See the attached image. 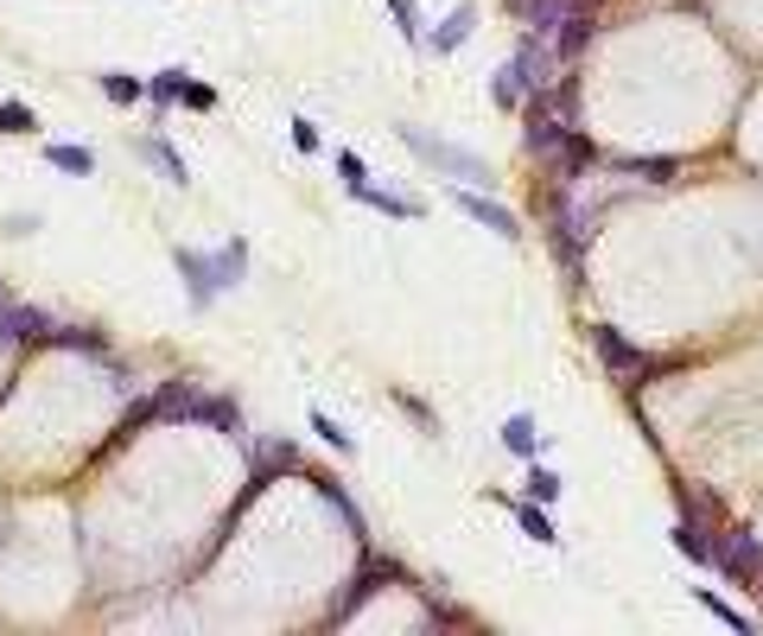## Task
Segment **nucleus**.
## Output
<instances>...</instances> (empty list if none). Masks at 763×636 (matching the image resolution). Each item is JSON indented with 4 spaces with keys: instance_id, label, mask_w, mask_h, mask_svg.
<instances>
[{
    "instance_id": "nucleus-1",
    "label": "nucleus",
    "mask_w": 763,
    "mask_h": 636,
    "mask_svg": "<svg viewBox=\"0 0 763 636\" xmlns=\"http://www.w3.org/2000/svg\"><path fill=\"white\" fill-rule=\"evenodd\" d=\"M535 38L553 45V58H580L592 45V0H515Z\"/></svg>"
},
{
    "instance_id": "nucleus-2",
    "label": "nucleus",
    "mask_w": 763,
    "mask_h": 636,
    "mask_svg": "<svg viewBox=\"0 0 763 636\" xmlns=\"http://www.w3.org/2000/svg\"><path fill=\"white\" fill-rule=\"evenodd\" d=\"M395 134H401V141H407L414 153H420V159H427L433 172L458 179V185H484V191H490V166H484V153L452 147V141H433V134H427V128H414V121H401Z\"/></svg>"
},
{
    "instance_id": "nucleus-3",
    "label": "nucleus",
    "mask_w": 763,
    "mask_h": 636,
    "mask_svg": "<svg viewBox=\"0 0 763 636\" xmlns=\"http://www.w3.org/2000/svg\"><path fill=\"white\" fill-rule=\"evenodd\" d=\"M592 350H598V363L618 375V382H630V388H636V382H649V375H661V370H675L668 357H649V350H636V344H630L618 325H592Z\"/></svg>"
},
{
    "instance_id": "nucleus-4",
    "label": "nucleus",
    "mask_w": 763,
    "mask_h": 636,
    "mask_svg": "<svg viewBox=\"0 0 763 636\" xmlns=\"http://www.w3.org/2000/svg\"><path fill=\"white\" fill-rule=\"evenodd\" d=\"M503 71L515 76V89H522V96H541V89H553V45H547V38H541V45H535V38H522Z\"/></svg>"
},
{
    "instance_id": "nucleus-5",
    "label": "nucleus",
    "mask_w": 763,
    "mask_h": 636,
    "mask_svg": "<svg viewBox=\"0 0 763 636\" xmlns=\"http://www.w3.org/2000/svg\"><path fill=\"white\" fill-rule=\"evenodd\" d=\"M172 267L184 274V293H191V305L204 312V305L223 293V280H217V255H198V249H172Z\"/></svg>"
},
{
    "instance_id": "nucleus-6",
    "label": "nucleus",
    "mask_w": 763,
    "mask_h": 636,
    "mask_svg": "<svg viewBox=\"0 0 763 636\" xmlns=\"http://www.w3.org/2000/svg\"><path fill=\"white\" fill-rule=\"evenodd\" d=\"M719 566H726L738 586H758V579H763V541L751 535V528H738L726 548H719Z\"/></svg>"
},
{
    "instance_id": "nucleus-7",
    "label": "nucleus",
    "mask_w": 763,
    "mask_h": 636,
    "mask_svg": "<svg viewBox=\"0 0 763 636\" xmlns=\"http://www.w3.org/2000/svg\"><path fill=\"white\" fill-rule=\"evenodd\" d=\"M458 211L465 217H477L484 229H497V236H509V242H522V224H515V211H503V204H490L477 185H458Z\"/></svg>"
},
{
    "instance_id": "nucleus-8",
    "label": "nucleus",
    "mask_w": 763,
    "mask_h": 636,
    "mask_svg": "<svg viewBox=\"0 0 763 636\" xmlns=\"http://www.w3.org/2000/svg\"><path fill=\"white\" fill-rule=\"evenodd\" d=\"M0 337H20V344L51 337V319H45L38 305H7V300H0Z\"/></svg>"
},
{
    "instance_id": "nucleus-9",
    "label": "nucleus",
    "mask_w": 763,
    "mask_h": 636,
    "mask_svg": "<svg viewBox=\"0 0 763 636\" xmlns=\"http://www.w3.org/2000/svg\"><path fill=\"white\" fill-rule=\"evenodd\" d=\"M472 26H477V7H472V0H465V7H452V13H445V26L433 33V51H439V58H445V51H458V45L472 38Z\"/></svg>"
},
{
    "instance_id": "nucleus-10",
    "label": "nucleus",
    "mask_w": 763,
    "mask_h": 636,
    "mask_svg": "<svg viewBox=\"0 0 763 636\" xmlns=\"http://www.w3.org/2000/svg\"><path fill=\"white\" fill-rule=\"evenodd\" d=\"M668 541H675V554H688V561H713V541H706V523H700V516H681V523L668 528Z\"/></svg>"
},
{
    "instance_id": "nucleus-11",
    "label": "nucleus",
    "mask_w": 763,
    "mask_h": 636,
    "mask_svg": "<svg viewBox=\"0 0 763 636\" xmlns=\"http://www.w3.org/2000/svg\"><path fill=\"white\" fill-rule=\"evenodd\" d=\"M45 159H51L58 172H71V179H90V172H96V153H90V147H71V141L45 147Z\"/></svg>"
},
{
    "instance_id": "nucleus-12",
    "label": "nucleus",
    "mask_w": 763,
    "mask_h": 636,
    "mask_svg": "<svg viewBox=\"0 0 763 636\" xmlns=\"http://www.w3.org/2000/svg\"><path fill=\"white\" fill-rule=\"evenodd\" d=\"M503 446L522 452V458H535V452H541V427H535V413H515V420H509V427H503Z\"/></svg>"
},
{
    "instance_id": "nucleus-13",
    "label": "nucleus",
    "mask_w": 763,
    "mask_h": 636,
    "mask_svg": "<svg viewBox=\"0 0 763 636\" xmlns=\"http://www.w3.org/2000/svg\"><path fill=\"white\" fill-rule=\"evenodd\" d=\"M618 172H630V179H649V185H668L675 172H681V159H618Z\"/></svg>"
},
{
    "instance_id": "nucleus-14",
    "label": "nucleus",
    "mask_w": 763,
    "mask_h": 636,
    "mask_svg": "<svg viewBox=\"0 0 763 636\" xmlns=\"http://www.w3.org/2000/svg\"><path fill=\"white\" fill-rule=\"evenodd\" d=\"M350 197H363V204H375V211H389V217H420V204L414 197H401V191H375V185H357Z\"/></svg>"
},
{
    "instance_id": "nucleus-15",
    "label": "nucleus",
    "mask_w": 763,
    "mask_h": 636,
    "mask_svg": "<svg viewBox=\"0 0 763 636\" xmlns=\"http://www.w3.org/2000/svg\"><path fill=\"white\" fill-rule=\"evenodd\" d=\"M96 83H103V96H109V103H121V109L146 96V83H141V76H128V71H103Z\"/></svg>"
},
{
    "instance_id": "nucleus-16",
    "label": "nucleus",
    "mask_w": 763,
    "mask_h": 636,
    "mask_svg": "<svg viewBox=\"0 0 763 636\" xmlns=\"http://www.w3.org/2000/svg\"><path fill=\"white\" fill-rule=\"evenodd\" d=\"M242 274H249V242L217 249V280H223V287H242Z\"/></svg>"
},
{
    "instance_id": "nucleus-17",
    "label": "nucleus",
    "mask_w": 763,
    "mask_h": 636,
    "mask_svg": "<svg viewBox=\"0 0 763 636\" xmlns=\"http://www.w3.org/2000/svg\"><path fill=\"white\" fill-rule=\"evenodd\" d=\"M146 159H153V166H159V172H166V179H172V185H184V179H191V172H184V159H179V147H166V141H146Z\"/></svg>"
},
{
    "instance_id": "nucleus-18",
    "label": "nucleus",
    "mask_w": 763,
    "mask_h": 636,
    "mask_svg": "<svg viewBox=\"0 0 763 636\" xmlns=\"http://www.w3.org/2000/svg\"><path fill=\"white\" fill-rule=\"evenodd\" d=\"M146 96H153L159 109H172V103H179V96H184V71H159V76H153V83H146Z\"/></svg>"
},
{
    "instance_id": "nucleus-19",
    "label": "nucleus",
    "mask_w": 763,
    "mask_h": 636,
    "mask_svg": "<svg viewBox=\"0 0 763 636\" xmlns=\"http://www.w3.org/2000/svg\"><path fill=\"white\" fill-rule=\"evenodd\" d=\"M312 433H319L325 446H337V452H357V440H350V433H344V427H337L325 408H312Z\"/></svg>"
},
{
    "instance_id": "nucleus-20",
    "label": "nucleus",
    "mask_w": 763,
    "mask_h": 636,
    "mask_svg": "<svg viewBox=\"0 0 763 636\" xmlns=\"http://www.w3.org/2000/svg\"><path fill=\"white\" fill-rule=\"evenodd\" d=\"M389 13H395V26H401V38H407V45H420V7H414V0H389Z\"/></svg>"
},
{
    "instance_id": "nucleus-21",
    "label": "nucleus",
    "mask_w": 763,
    "mask_h": 636,
    "mask_svg": "<svg viewBox=\"0 0 763 636\" xmlns=\"http://www.w3.org/2000/svg\"><path fill=\"white\" fill-rule=\"evenodd\" d=\"M38 121H33V109L26 103H0V134H33Z\"/></svg>"
},
{
    "instance_id": "nucleus-22",
    "label": "nucleus",
    "mask_w": 763,
    "mask_h": 636,
    "mask_svg": "<svg viewBox=\"0 0 763 636\" xmlns=\"http://www.w3.org/2000/svg\"><path fill=\"white\" fill-rule=\"evenodd\" d=\"M325 503L337 509V516H344V528H350V535H363V516H357V503L344 496V484H325Z\"/></svg>"
},
{
    "instance_id": "nucleus-23",
    "label": "nucleus",
    "mask_w": 763,
    "mask_h": 636,
    "mask_svg": "<svg viewBox=\"0 0 763 636\" xmlns=\"http://www.w3.org/2000/svg\"><path fill=\"white\" fill-rule=\"evenodd\" d=\"M528 496H535V503H553V496H560V478H553L547 465H535V471H528Z\"/></svg>"
},
{
    "instance_id": "nucleus-24",
    "label": "nucleus",
    "mask_w": 763,
    "mask_h": 636,
    "mask_svg": "<svg viewBox=\"0 0 763 636\" xmlns=\"http://www.w3.org/2000/svg\"><path fill=\"white\" fill-rule=\"evenodd\" d=\"M337 172H344V185H350V191H357V185H369V166H363V153H350V147L337 153Z\"/></svg>"
},
{
    "instance_id": "nucleus-25",
    "label": "nucleus",
    "mask_w": 763,
    "mask_h": 636,
    "mask_svg": "<svg viewBox=\"0 0 763 636\" xmlns=\"http://www.w3.org/2000/svg\"><path fill=\"white\" fill-rule=\"evenodd\" d=\"M700 604L719 617V624H731V631H751V617H738V604H726V599H713V592H700Z\"/></svg>"
},
{
    "instance_id": "nucleus-26",
    "label": "nucleus",
    "mask_w": 763,
    "mask_h": 636,
    "mask_svg": "<svg viewBox=\"0 0 763 636\" xmlns=\"http://www.w3.org/2000/svg\"><path fill=\"white\" fill-rule=\"evenodd\" d=\"M522 535H535V541H560V535H553V523H547V516L535 509V503L522 509Z\"/></svg>"
},
{
    "instance_id": "nucleus-27",
    "label": "nucleus",
    "mask_w": 763,
    "mask_h": 636,
    "mask_svg": "<svg viewBox=\"0 0 763 636\" xmlns=\"http://www.w3.org/2000/svg\"><path fill=\"white\" fill-rule=\"evenodd\" d=\"M184 109H217V89H204V83H191L184 76V96H179Z\"/></svg>"
},
{
    "instance_id": "nucleus-28",
    "label": "nucleus",
    "mask_w": 763,
    "mask_h": 636,
    "mask_svg": "<svg viewBox=\"0 0 763 636\" xmlns=\"http://www.w3.org/2000/svg\"><path fill=\"white\" fill-rule=\"evenodd\" d=\"M490 89H497V103H503V109H515V103H522V89H515V76H509V71H497V83H490Z\"/></svg>"
},
{
    "instance_id": "nucleus-29",
    "label": "nucleus",
    "mask_w": 763,
    "mask_h": 636,
    "mask_svg": "<svg viewBox=\"0 0 763 636\" xmlns=\"http://www.w3.org/2000/svg\"><path fill=\"white\" fill-rule=\"evenodd\" d=\"M293 147H299V153H319V128H312V121H293Z\"/></svg>"
}]
</instances>
